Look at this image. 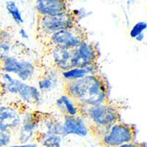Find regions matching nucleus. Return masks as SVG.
<instances>
[{"label": "nucleus", "mask_w": 147, "mask_h": 147, "mask_svg": "<svg viewBox=\"0 0 147 147\" xmlns=\"http://www.w3.org/2000/svg\"><path fill=\"white\" fill-rule=\"evenodd\" d=\"M100 52L96 43L85 40L74 49L71 68H87L99 64Z\"/></svg>", "instance_id": "obj_7"}, {"label": "nucleus", "mask_w": 147, "mask_h": 147, "mask_svg": "<svg viewBox=\"0 0 147 147\" xmlns=\"http://www.w3.org/2000/svg\"><path fill=\"white\" fill-rule=\"evenodd\" d=\"M2 97H3V94H2V92L0 91V105H1V102H2Z\"/></svg>", "instance_id": "obj_30"}, {"label": "nucleus", "mask_w": 147, "mask_h": 147, "mask_svg": "<svg viewBox=\"0 0 147 147\" xmlns=\"http://www.w3.org/2000/svg\"><path fill=\"white\" fill-rule=\"evenodd\" d=\"M117 147H147V144L145 142H136V141H133V142L127 143V144H123V145H121Z\"/></svg>", "instance_id": "obj_25"}, {"label": "nucleus", "mask_w": 147, "mask_h": 147, "mask_svg": "<svg viewBox=\"0 0 147 147\" xmlns=\"http://www.w3.org/2000/svg\"><path fill=\"white\" fill-rule=\"evenodd\" d=\"M64 94L82 107L99 106L110 102V85L100 72L75 80H64Z\"/></svg>", "instance_id": "obj_1"}, {"label": "nucleus", "mask_w": 147, "mask_h": 147, "mask_svg": "<svg viewBox=\"0 0 147 147\" xmlns=\"http://www.w3.org/2000/svg\"><path fill=\"white\" fill-rule=\"evenodd\" d=\"M37 145L35 144H18V145H12L8 146L7 147H36Z\"/></svg>", "instance_id": "obj_27"}, {"label": "nucleus", "mask_w": 147, "mask_h": 147, "mask_svg": "<svg viewBox=\"0 0 147 147\" xmlns=\"http://www.w3.org/2000/svg\"><path fill=\"white\" fill-rule=\"evenodd\" d=\"M99 64L91 65L87 68H74L69 71L61 73V76L64 80H75L83 78L85 76L89 74H94L99 73Z\"/></svg>", "instance_id": "obj_17"}, {"label": "nucleus", "mask_w": 147, "mask_h": 147, "mask_svg": "<svg viewBox=\"0 0 147 147\" xmlns=\"http://www.w3.org/2000/svg\"><path fill=\"white\" fill-rule=\"evenodd\" d=\"M36 71L37 66L33 62L22 59L21 69L16 76L20 80L25 82L33 78L36 74Z\"/></svg>", "instance_id": "obj_19"}, {"label": "nucleus", "mask_w": 147, "mask_h": 147, "mask_svg": "<svg viewBox=\"0 0 147 147\" xmlns=\"http://www.w3.org/2000/svg\"><path fill=\"white\" fill-rule=\"evenodd\" d=\"M63 136L76 135L84 137L89 133L86 122L80 116H63Z\"/></svg>", "instance_id": "obj_11"}, {"label": "nucleus", "mask_w": 147, "mask_h": 147, "mask_svg": "<svg viewBox=\"0 0 147 147\" xmlns=\"http://www.w3.org/2000/svg\"><path fill=\"white\" fill-rule=\"evenodd\" d=\"M74 17L71 10L68 13L55 16H46L37 14L35 25V38L41 43L49 37L60 30L70 28L78 24Z\"/></svg>", "instance_id": "obj_3"}, {"label": "nucleus", "mask_w": 147, "mask_h": 147, "mask_svg": "<svg viewBox=\"0 0 147 147\" xmlns=\"http://www.w3.org/2000/svg\"><path fill=\"white\" fill-rule=\"evenodd\" d=\"M43 112L39 110L27 111L22 118V125L18 130V142L25 144L32 138L35 131L40 127Z\"/></svg>", "instance_id": "obj_9"}, {"label": "nucleus", "mask_w": 147, "mask_h": 147, "mask_svg": "<svg viewBox=\"0 0 147 147\" xmlns=\"http://www.w3.org/2000/svg\"><path fill=\"white\" fill-rule=\"evenodd\" d=\"M137 127L135 124L119 121L114 124L105 136L99 140L102 147H117L136 141Z\"/></svg>", "instance_id": "obj_5"}, {"label": "nucleus", "mask_w": 147, "mask_h": 147, "mask_svg": "<svg viewBox=\"0 0 147 147\" xmlns=\"http://www.w3.org/2000/svg\"><path fill=\"white\" fill-rule=\"evenodd\" d=\"M44 56L49 62V66L61 74L71 69V59L74 49H69L52 48L44 49Z\"/></svg>", "instance_id": "obj_8"}, {"label": "nucleus", "mask_w": 147, "mask_h": 147, "mask_svg": "<svg viewBox=\"0 0 147 147\" xmlns=\"http://www.w3.org/2000/svg\"><path fill=\"white\" fill-rule=\"evenodd\" d=\"M24 103L10 102L0 105V129L15 134L18 132L22 122V115L27 112Z\"/></svg>", "instance_id": "obj_6"}, {"label": "nucleus", "mask_w": 147, "mask_h": 147, "mask_svg": "<svg viewBox=\"0 0 147 147\" xmlns=\"http://www.w3.org/2000/svg\"><path fill=\"white\" fill-rule=\"evenodd\" d=\"M24 103L38 107L41 104V93L38 88L24 83L18 96Z\"/></svg>", "instance_id": "obj_13"}, {"label": "nucleus", "mask_w": 147, "mask_h": 147, "mask_svg": "<svg viewBox=\"0 0 147 147\" xmlns=\"http://www.w3.org/2000/svg\"><path fill=\"white\" fill-rule=\"evenodd\" d=\"M32 140L35 144L44 147H61L62 137L38 129L34 133Z\"/></svg>", "instance_id": "obj_16"}, {"label": "nucleus", "mask_w": 147, "mask_h": 147, "mask_svg": "<svg viewBox=\"0 0 147 147\" xmlns=\"http://www.w3.org/2000/svg\"><path fill=\"white\" fill-rule=\"evenodd\" d=\"M88 40V32L80 24L60 30L40 43L44 49L58 48L74 49Z\"/></svg>", "instance_id": "obj_4"}, {"label": "nucleus", "mask_w": 147, "mask_h": 147, "mask_svg": "<svg viewBox=\"0 0 147 147\" xmlns=\"http://www.w3.org/2000/svg\"><path fill=\"white\" fill-rule=\"evenodd\" d=\"M13 134L0 129V147H7L11 143Z\"/></svg>", "instance_id": "obj_22"}, {"label": "nucleus", "mask_w": 147, "mask_h": 147, "mask_svg": "<svg viewBox=\"0 0 147 147\" xmlns=\"http://www.w3.org/2000/svg\"><path fill=\"white\" fill-rule=\"evenodd\" d=\"M22 59H18L15 55H9L0 62V69L3 73L16 74L18 73L21 69Z\"/></svg>", "instance_id": "obj_18"}, {"label": "nucleus", "mask_w": 147, "mask_h": 147, "mask_svg": "<svg viewBox=\"0 0 147 147\" xmlns=\"http://www.w3.org/2000/svg\"><path fill=\"white\" fill-rule=\"evenodd\" d=\"M147 28V23L145 22H140L134 25L133 28L130 31V36L133 38L143 33V31Z\"/></svg>", "instance_id": "obj_23"}, {"label": "nucleus", "mask_w": 147, "mask_h": 147, "mask_svg": "<svg viewBox=\"0 0 147 147\" xmlns=\"http://www.w3.org/2000/svg\"><path fill=\"white\" fill-rule=\"evenodd\" d=\"M144 38V33H142V34H140V35H139L138 37H136V40H138V41H141V40H143Z\"/></svg>", "instance_id": "obj_28"}, {"label": "nucleus", "mask_w": 147, "mask_h": 147, "mask_svg": "<svg viewBox=\"0 0 147 147\" xmlns=\"http://www.w3.org/2000/svg\"><path fill=\"white\" fill-rule=\"evenodd\" d=\"M70 10V1L67 0L35 1V10L38 15L55 16L68 13Z\"/></svg>", "instance_id": "obj_10"}, {"label": "nucleus", "mask_w": 147, "mask_h": 147, "mask_svg": "<svg viewBox=\"0 0 147 147\" xmlns=\"http://www.w3.org/2000/svg\"><path fill=\"white\" fill-rule=\"evenodd\" d=\"M13 44L0 43V62H2L5 57H7V56L10 55V52L12 51V46H13Z\"/></svg>", "instance_id": "obj_24"}, {"label": "nucleus", "mask_w": 147, "mask_h": 147, "mask_svg": "<svg viewBox=\"0 0 147 147\" xmlns=\"http://www.w3.org/2000/svg\"><path fill=\"white\" fill-rule=\"evenodd\" d=\"M56 105L63 116H80V107L69 96L63 94L56 101Z\"/></svg>", "instance_id": "obj_15"}, {"label": "nucleus", "mask_w": 147, "mask_h": 147, "mask_svg": "<svg viewBox=\"0 0 147 147\" xmlns=\"http://www.w3.org/2000/svg\"><path fill=\"white\" fill-rule=\"evenodd\" d=\"M14 42L13 32L10 27L0 29V43L13 44Z\"/></svg>", "instance_id": "obj_21"}, {"label": "nucleus", "mask_w": 147, "mask_h": 147, "mask_svg": "<svg viewBox=\"0 0 147 147\" xmlns=\"http://www.w3.org/2000/svg\"><path fill=\"white\" fill-rule=\"evenodd\" d=\"M125 107L124 102L111 99L96 107H80V116L86 121L90 136L99 140L114 124L121 121V113Z\"/></svg>", "instance_id": "obj_2"}, {"label": "nucleus", "mask_w": 147, "mask_h": 147, "mask_svg": "<svg viewBox=\"0 0 147 147\" xmlns=\"http://www.w3.org/2000/svg\"><path fill=\"white\" fill-rule=\"evenodd\" d=\"M19 35H20V36L22 37L23 39H28L29 38L28 34H27V31H26V30H24V28L20 29V30H19Z\"/></svg>", "instance_id": "obj_26"}, {"label": "nucleus", "mask_w": 147, "mask_h": 147, "mask_svg": "<svg viewBox=\"0 0 147 147\" xmlns=\"http://www.w3.org/2000/svg\"><path fill=\"white\" fill-rule=\"evenodd\" d=\"M3 74H4V73L2 71L1 69H0V82L2 81V77H3Z\"/></svg>", "instance_id": "obj_29"}, {"label": "nucleus", "mask_w": 147, "mask_h": 147, "mask_svg": "<svg viewBox=\"0 0 147 147\" xmlns=\"http://www.w3.org/2000/svg\"><path fill=\"white\" fill-rule=\"evenodd\" d=\"M5 8L7 10L9 15L13 19L15 23L18 25L23 24L24 19L22 17V13L17 6L16 3L14 1H7L5 3Z\"/></svg>", "instance_id": "obj_20"}, {"label": "nucleus", "mask_w": 147, "mask_h": 147, "mask_svg": "<svg viewBox=\"0 0 147 147\" xmlns=\"http://www.w3.org/2000/svg\"><path fill=\"white\" fill-rule=\"evenodd\" d=\"M40 126H44V132L63 137V123L55 115L49 113L43 112V118Z\"/></svg>", "instance_id": "obj_14"}, {"label": "nucleus", "mask_w": 147, "mask_h": 147, "mask_svg": "<svg viewBox=\"0 0 147 147\" xmlns=\"http://www.w3.org/2000/svg\"><path fill=\"white\" fill-rule=\"evenodd\" d=\"M59 72L52 68L44 66L38 77V88L40 92H49L57 87L59 82Z\"/></svg>", "instance_id": "obj_12"}]
</instances>
